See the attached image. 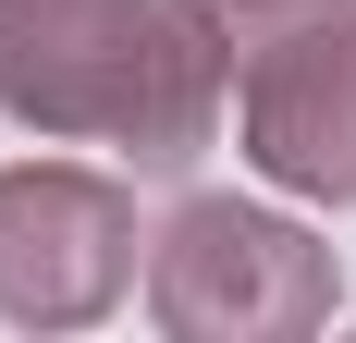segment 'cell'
Here are the masks:
<instances>
[{"label":"cell","instance_id":"7a4b0ae2","mask_svg":"<svg viewBox=\"0 0 356 343\" xmlns=\"http://www.w3.org/2000/svg\"><path fill=\"white\" fill-rule=\"evenodd\" d=\"M246 110H258V160L270 172L356 196V0H320V12L258 25Z\"/></svg>","mask_w":356,"mask_h":343},{"label":"cell","instance_id":"6da1fadb","mask_svg":"<svg viewBox=\"0 0 356 343\" xmlns=\"http://www.w3.org/2000/svg\"><path fill=\"white\" fill-rule=\"evenodd\" d=\"M0 99L37 123H111L136 160H184L209 37L184 0H0Z\"/></svg>","mask_w":356,"mask_h":343}]
</instances>
